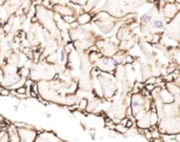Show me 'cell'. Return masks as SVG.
I'll return each mask as SVG.
<instances>
[{"instance_id":"cell-1","label":"cell","mask_w":180,"mask_h":142,"mask_svg":"<svg viewBox=\"0 0 180 142\" xmlns=\"http://www.w3.org/2000/svg\"><path fill=\"white\" fill-rule=\"evenodd\" d=\"M141 105H142L141 99H140L137 95L133 96V98H132V108H133V111H134L135 116L137 115V111H139V108L141 107Z\"/></svg>"},{"instance_id":"cell-2","label":"cell","mask_w":180,"mask_h":142,"mask_svg":"<svg viewBox=\"0 0 180 142\" xmlns=\"http://www.w3.org/2000/svg\"><path fill=\"white\" fill-rule=\"evenodd\" d=\"M8 135H10V139L12 142H18L19 141V136L17 135V132L15 130L14 126H11L10 130H8Z\"/></svg>"},{"instance_id":"cell-3","label":"cell","mask_w":180,"mask_h":142,"mask_svg":"<svg viewBox=\"0 0 180 142\" xmlns=\"http://www.w3.org/2000/svg\"><path fill=\"white\" fill-rule=\"evenodd\" d=\"M91 20V16L88 14H82L78 18V24H85Z\"/></svg>"},{"instance_id":"cell-4","label":"cell","mask_w":180,"mask_h":142,"mask_svg":"<svg viewBox=\"0 0 180 142\" xmlns=\"http://www.w3.org/2000/svg\"><path fill=\"white\" fill-rule=\"evenodd\" d=\"M153 28H164V22L161 19H156L155 21H153L152 24Z\"/></svg>"},{"instance_id":"cell-5","label":"cell","mask_w":180,"mask_h":142,"mask_svg":"<svg viewBox=\"0 0 180 142\" xmlns=\"http://www.w3.org/2000/svg\"><path fill=\"white\" fill-rule=\"evenodd\" d=\"M151 20H152V15L148 13V14H145V15H143V16H142L141 23L143 24V25H146V24L150 23Z\"/></svg>"},{"instance_id":"cell-6","label":"cell","mask_w":180,"mask_h":142,"mask_svg":"<svg viewBox=\"0 0 180 142\" xmlns=\"http://www.w3.org/2000/svg\"><path fill=\"white\" fill-rule=\"evenodd\" d=\"M19 74L21 75L22 77H28L30 76V70L28 68H20L19 70Z\"/></svg>"},{"instance_id":"cell-7","label":"cell","mask_w":180,"mask_h":142,"mask_svg":"<svg viewBox=\"0 0 180 142\" xmlns=\"http://www.w3.org/2000/svg\"><path fill=\"white\" fill-rule=\"evenodd\" d=\"M59 61L61 62V63H65V62H66V51L65 50H61V51H60Z\"/></svg>"},{"instance_id":"cell-8","label":"cell","mask_w":180,"mask_h":142,"mask_svg":"<svg viewBox=\"0 0 180 142\" xmlns=\"http://www.w3.org/2000/svg\"><path fill=\"white\" fill-rule=\"evenodd\" d=\"M78 107H79V110H81V111L85 110V108L88 107V100H86V99H81V100L79 101Z\"/></svg>"},{"instance_id":"cell-9","label":"cell","mask_w":180,"mask_h":142,"mask_svg":"<svg viewBox=\"0 0 180 142\" xmlns=\"http://www.w3.org/2000/svg\"><path fill=\"white\" fill-rule=\"evenodd\" d=\"M62 19H63L66 23H73V22L76 21V18H75L74 16H72V15H70V16H63Z\"/></svg>"},{"instance_id":"cell-10","label":"cell","mask_w":180,"mask_h":142,"mask_svg":"<svg viewBox=\"0 0 180 142\" xmlns=\"http://www.w3.org/2000/svg\"><path fill=\"white\" fill-rule=\"evenodd\" d=\"M126 30L124 28H120L119 30V32H118V35H117V37H118V39L120 40V39H123V37H124V35L126 34Z\"/></svg>"},{"instance_id":"cell-11","label":"cell","mask_w":180,"mask_h":142,"mask_svg":"<svg viewBox=\"0 0 180 142\" xmlns=\"http://www.w3.org/2000/svg\"><path fill=\"white\" fill-rule=\"evenodd\" d=\"M15 93H16V94H18V95H25L26 94V88H25V86H21V88H17Z\"/></svg>"},{"instance_id":"cell-12","label":"cell","mask_w":180,"mask_h":142,"mask_svg":"<svg viewBox=\"0 0 180 142\" xmlns=\"http://www.w3.org/2000/svg\"><path fill=\"white\" fill-rule=\"evenodd\" d=\"M57 58H58V56H57V54H53V55H51L50 57H48L46 60H48V62H51V63H55V62L57 61Z\"/></svg>"},{"instance_id":"cell-13","label":"cell","mask_w":180,"mask_h":142,"mask_svg":"<svg viewBox=\"0 0 180 142\" xmlns=\"http://www.w3.org/2000/svg\"><path fill=\"white\" fill-rule=\"evenodd\" d=\"M0 95H2V96H10L11 92L4 88H0Z\"/></svg>"},{"instance_id":"cell-14","label":"cell","mask_w":180,"mask_h":142,"mask_svg":"<svg viewBox=\"0 0 180 142\" xmlns=\"http://www.w3.org/2000/svg\"><path fill=\"white\" fill-rule=\"evenodd\" d=\"M115 128H116L118 132H121V133H125L126 130V128H125V126H123V125H121V124H117L116 126H115Z\"/></svg>"},{"instance_id":"cell-15","label":"cell","mask_w":180,"mask_h":142,"mask_svg":"<svg viewBox=\"0 0 180 142\" xmlns=\"http://www.w3.org/2000/svg\"><path fill=\"white\" fill-rule=\"evenodd\" d=\"M15 126H17V127H20V128H28V124L25 123H22V122H15L14 123Z\"/></svg>"},{"instance_id":"cell-16","label":"cell","mask_w":180,"mask_h":142,"mask_svg":"<svg viewBox=\"0 0 180 142\" xmlns=\"http://www.w3.org/2000/svg\"><path fill=\"white\" fill-rule=\"evenodd\" d=\"M145 88H146V91H148V92H153V91L155 90V84H146Z\"/></svg>"},{"instance_id":"cell-17","label":"cell","mask_w":180,"mask_h":142,"mask_svg":"<svg viewBox=\"0 0 180 142\" xmlns=\"http://www.w3.org/2000/svg\"><path fill=\"white\" fill-rule=\"evenodd\" d=\"M156 81H157V79L153 77V78H150V79H148V80L145 81V85H146V84H155V83H156Z\"/></svg>"},{"instance_id":"cell-18","label":"cell","mask_w":180,"mask_h":142,"mask_svg":"<svg viewBox=\"0 0 180 142\" xmlns=\"http://www.w3.org/2000/svg\"><path fill=\"white\" fill-rule=\"evenodd\" d=\"M124 60H125L126 63H133V62H134V58H133L132 56H126L125 58H124Z\"/></svg>"},{"instance_id":"cell-19","label":"cell","mask_w":180,"mask_h":142,"mask_svg":"<svg viewBox=\"0 0 180 142\" xmlns=\"http://www.w3.org/2000/svg\"><path fill=\"white\" fill-rule=\"evenodd\" d=\"M151 135H152V138H155V140H156V139H159V137H160L158 132H152Z\"/></svg>"},{"instance_id":"cell-20","label":"cell","mask_w":180,"mask_h":142,"mask_svg":"<svg viewBox=\"0 0 180 142\" xmlns=\"http://www.w3.org/2000/svg\"><path fill=\"white\" fill-rule=\"evenodd\" d=\"M143 133L145 134V136H146V138H148V139H151V138H152V135H151V132H148V130H143Z\"/></svg>"},{"instance_id":"cell-21","label":"cell","mask_w":180,"mask_h":142,"mask_svg":"<svg viewBox=\"0 0 180 142\" xmlns=\"http://www.w3.org/2000/svg\"><path fill=\"white\" fill-rule=\"evenodd\" d=\"M72 3H75V4H80V5H83V4H86V2L88 1H71Z\"/></svg>"},{"instance_id":"cell-22","label":"cell","mask_w":180,"mask_h":142,"mask_svg":"<svg viewBox=\"0 0 180 142\" xmlns=\"http://www.w3.org/2000/svg\"><path fill=\"white\" fill-rule=\"evenodd\" d=\"M12 41H11V40H8V41H6V45H8V48H12Z\"/></svg>"},{"instance_id":"cell-23","label":"cell","mask_w":180,"mask_h":142,"mask_svg":"<svg viewBox=\"0 0 180 142\" xmlns=\"http://www.w3.org/2000/svg\"><path fill=\"white\" fill-rule=\"evenodd\" d=\"M72 24V28H77V26H78V22H73V23H71Z\"/></svg>"},{"instance_id":"cell-24","label":"cell","mask_w":180,"mask_h":142,"mask_svg":"<svg viewBox=\"0 0 180 142\" xmlns=\"http://www.w3.org/2000/svg\"><path fill=\"white\" fill-rule=\"evenodd\" d=\"M28 85H33V81L32 80H26V82H25Z\"/></svg>"},{"instance_id":"cell-25","label":"cell","mask_w":180,"mask_h":142,"mask_svg":"<svg viewBox=\"0 0 180 142\" xmlns=\"http://www.w3.org/2000/svg\"><path fill=\"white\" fill-rule=\"evenodd\" d=\"M98 48H97V46H93V48H91V51H93V52H95V51H97Z\"/></svg>"},{"instance_id":"cell-26","label":"cell","mask_w":180,"mask_h":142,"mask_svg":"<svg viewBox=\"0 0 180 142\" xmlns=\"http://www.w3.org/2000/svg\"><path fill=\"white\" fill-rule=\"evenodd\" d=\"M0 121H4V118H3V117L0 116Z\"/></svg>"},{"instance_id":"cell-27","label":"cell","mask_w":180,"mask_h":142,"mask_svg":"<svg viewBox=\"0 0 180 142\" xmlns=\"http://www.w3.org/2000/svg\"><path fill=\"white\" fill-rule=\"evenodd\" d=\"M40 142H42V141H40Z\"/></svg>"}]
</instances>
